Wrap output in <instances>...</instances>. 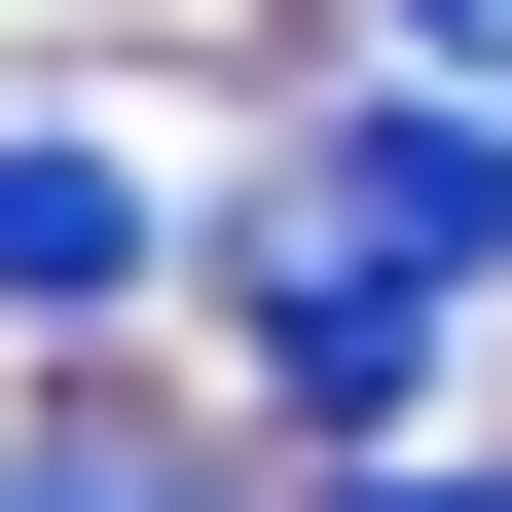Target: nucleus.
<instances>
[{"label":"nucleus","mask_w":512,"mask_h":512,"mask_svg":"<svg viewBox=\"0 0 512 512\" xmlns=\"http://www.w3.org/2000/svg\"><path fill=\"white\" fill-rule=\"evenodd\" d=\"M0 512H220L183 439H0Z\"/></svg>","instance_id":"4"},{"label":"nucleus","mask_w":512,"mask_h":512,"mask_svg":"<svg viewBox=\"0 0 512 512\" xmlns=\"http://www.w3.org/2000/svg\"><path fill=\"white\" fill-rule=\"evenodd\" d=\"M147 293V147L110 110H0V330H110Z\"/></svg>","instance_id":"3"},{"label":"nucleus","mask_w":512,"mask_h":512,"mask_svg":"<svg viewBox=\"0 0 512 512\" xmlns=\"http://www.w3.org/2000/svg\"><path fill=\"white\" fill-rule=\"evenodd\" d=\"M330 256H403V293H512V74L330 110Z\"/></svg>","instance_id":"2"},{"label":"nucleus","mask_w":512,"mask_h":512,"mask_svg":"<svg viewBox=\"0 0 512 512\" xmlns=\"http://www.w3.org/2000/svg\"><path fill=\"white\" fill-rule=\"evenodd\" d=\"M366 512H512V476H366Z\"/></svg>","instance_id":"6"},{"label":"nucleus","mask_w":512,"mask_h":512,"mask_svg":"<svg viewBox=\"0 0 512 512\" xmlns=\"http://www.w3.org/2000/svg\"><path fill=\"white\" fill-rule=\"evenodd\" d=\"M403 74H512V0H403Z\"/></svg>","instance_id":"5"},{"label":"nucleus","mask_w":512,"mask_h":512,"mask_svg":"<svg viewBox=\"0 0 512 512\" xmlns=\"http://www.w3.org/2000/svg\"><path fill=\"white\" fill-rule=\"evenodd\" d=\"M220 330H256V439H293V476H366V439L439 403V330H476V293H403V256H220Z\"/></svg>","instance_id":"1"}]
</instances>
